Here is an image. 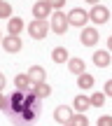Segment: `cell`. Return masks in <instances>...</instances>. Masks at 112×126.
<instances>
[{
	"mask_svg": "<svg viewBox=\"0 0 112 126\" xmlns=\"http://www.w3.org/2000/svg\"><path fill=\"white\" fill-rule=\"evenodd\" d=\"M7 119L14 126H33L42 114V100L35 94H23V91H14L9 96L7 105Z\"/></svg>",
	"mask_w": 112,
	"mask_h": 126,
	"instance_id": "obj_1",
	"label": "cell"
},
{
	"mask_svg": "<svg viewBox=\"0 0 112 126\" xmlns=\"http://www.w3.org/2000/svg\"><path fill=\"white\" fill-rule=\"evenodd\" d=\"M28 35L33 37V40H45L47 37V33L51 31V26H49V21H45V19H33L31 23H28Z\"/></svg>",
	"mask_w": 112,
	"mask_h": 126,
	"instance_id": "obj_2",
	"label": "cell"
},
{
	"mask_svg": "<svg viewBox=\"0 0 112 126\" xmlns=\"http://www.w3.org/2000/svg\"><path fill=\"white\" fill-rule=\"evenodd\" d=\"M49 26H51V31H54L56 35H65L68 28H70V23H68V14H63L61 9H56V12L49 16Z\"/></svg>",
	"mask_w": 112,
	"mask_h": 126,
	"instance_id": "obj_3",
	"label": "cell"
},
{
	"mask_svg": "<svg viewBox=\"0 0 112 126\" xmlns=\"http://www.w3.org/2000/svg\"><path fill=\"white\" fill-rule=\"evenodd\" d=\"M89 19L94 21V26H100V23H108L110 21V9L105 5H94L89 9Z\"/></svg>",
	"mask_w": 112,
	"mask_h": 126,
	"instance_id": "obj_4",
	"label": "cell"
},
{
	"mask_svg": "<svg viewBox=\"0 0 112 126\" xmlns=\"http://www.w3.org/2000/svg\"><path fill=\"white\" fill-rule=\"evenodd\" d=\"M86 21H89V12H84L82 7H72L70 12H68V23H70V26H80V28H84Z\"/></svg>",
	"mask_w": 112,
	"mask_h": 126,
	"instance_id": "obj_5",
	"label": "cell"
},
{
	"mask_svg": "<svg viewBox=\"0 0 112 126\" xmlns=\"http://www.w3.org/2000/svg\"><path fill=\"white\" fill-rule=\"evenodd\" d=\"M80 40H82V45H84V47H94V45H98V40H100L98 28H96V26H84V28H82Z\"/></svg>",
	"mask_w": 112,
	"mask_h": 126,
	"instance_id": "obj_6",
	"label": "cell"
},
{
	"mask_svg": "<svg viewBox=\"0 0 112 126\" xmlns=\"http://www.w3.org/2000/svg\"><path fill=\"white\" fill-rule=\"evenodd\" d=\"M0 45H2V49L7 51V54H19L23 42H21V35H5Z\"/></svg>",
	"mask_w": 112,
	"mask_h": 126,
	"instance_id": "obj_7",
	"label": "cell"
},
{
	"mask_svg": "<svg viewBox=\"0 0 112 126\" xmlns=\"http://www.w3.org/2000/svg\"><path fill=\"white\" fill-rule=\"evenodd\" d=\"M72 117H75V110L70 108V105H58V108L54 110V122L56 124H70Z\"/></svg>",
	"mask_w": 112,
	"mask_h": 126,
	"instance_id": "obj_8",
	"label": "cell"
},
{
	"mask_svg": "<svg viewBox=\"0 0 112 126\" xmlns=\"http://www.w3.org/2000/svg\"><path fill=\"white\" fill-rule=\"evenodd\" d=\"M51 14H54V9L49 7V2L47 0H35V5H33V19H49Z\"/></svg>",
	"mask_w": 112,
	"mask_h": 126,
	"instance_id": "obj_9",
	"label": "cell"
},
{
	"mask_svg": "<svg viewBox=\"0 0 112 126\" xmlns=\"http://www.w3.org/2000/svg\"><path fill=\"white\" fill-rule=\"evenodd\" d=\"M14 84H16V91L31 94V91H33V86H35V82L28 77V72H16V77H14Z\"/></svg>",
	"mask_w": 112,
	"mask_h": 126,
	"instance_id": "obj_10",
	"label": "cell"
},
{
	"mask_svg": "<svg viewBox=\"0 0 112 126\" xmlns=\"http://www.w3.org/2000/svg\"><path fill=\"white\" fill-rule=\"evenodd\" d=\"M23 28H26V23H23L21 16H12V19H7V35H21Z\"/></svg>",
	"mask_w": 112,
	"mask_h": 126,
	"instance_id": "obj_11",
	"label": "cell"
},
{
	"mask_svg": "<svg viewBox=\"0 0 112 126\" xmlns=\"http://www.w3.org/2000/svg\"><path fill=\"white\" fill-rule=\"evenodd\" d=\"M110 51L108 49H96L94 51V65H98V68H108L110 65Z\"/></svg>",
	"mask_w": 112,
	"mask_h": 126,
	"instance_id": "obj_12",
	"label": "cell"
},
{
	"mask_svg": "<svg viewBox=\"0 0 112 126\" xmlns=\"http://www.w3.org/2000/svg\"><path fill=\"white\" fill-rule=\"evenodd\" d=\"M89 108H91V98L89 96H84V94L75 96V100H72V110H75V112H86Z\"/></svg>",
	"mask_w": 112,
	"mask_h": 126,
	"instance_id": "obj_13",
	"label": "cell"
},
{
	"mask_svg": "<svg viewBox=\"0 0 112 126\" xmlns=\"http://www.w3.org/2000/svg\"><path fill=\"white\" fill-rule=\"evenodd\" d=\"M68 70H70L72 75L80 77L82 72H86V63L82 61V59H77V56H72V59H68Z\"/></svg>",
	"mask_w": 112,
	"mask_h": 126,
	"instance_id": "obj_14",
	"label": "cell"
},
{
	"mask_svg": "<svg viewBox=\"0 0 112 126\" xmlns=\"http://www.w3.org/2000/svg\"><path fill=\"white\" fill-rule=\"evenodd\" d=\"M28 77H31L33 82H47V70L42 65H31V70H28Z\"/></svg>",
	"mask_w": 112,
	"mask_h": 126,
	"instance_id": "obj_15",
	"label": "cell"
},
{
	"mask_svg": "<svg viewBox=\"0 0 112 126\" xmlns=\"http://www.w3.org/2000/svg\"><path fill=\"white\" fill-rule=\"evenodd\" d=\"M33 94H35L40 100H45V98H49V96H51V86L47 84V82H37V84L33 86Z\"/></svg>",
	"mask_w": 112,
	"mask_h": 126,
	"instance_id": "obj_16",
	"label": "cell"
},
{
	"mask_svg": "<svg viewBox=\"0 0 112 126\" xmlns=\"http://www.w3.org/2000/svg\"><path fill=\"white\" fill-rule=\"evenodd\" d=\"M94 75H89V72H82L80 77H77V86H80L82 91H89V89H94Z\"/></svg>",
	"mask_w": 112,
	"mask_h": 126,
	"instance_id": "obj_17",
	"label": "cell"
},
{
	"mask_svg": "<svg viewBox=\"0 0 112 126\" xmlns=\"http://www.w3.org/2000/svg\"><path fill=\"white\" fill-rule=\"evenodd\" d=\"M68 59H70V56H68L65 47H54V49H51V61L54 63H68Z\"/></svg>",
	"mask_w": 112,
	"mask_h": 126,
	"instance_id": "obj_18",
	"label": "cell"
},
{
	"mask_svg": "<svg viewBox=\"0 0 112 126\" xmlns=\"http://www.w3.org/2000/svg\"><path fill=\"white\" fill-rule=\"evenodd\" d=\"M89 98H91V108H103V105H105V98H108V96H105L103 91H94Z\"/></svg>",
	"mask_w": 112,
	"mask_h": 126,
	"instance_id": "obj_19",
	"label": "cell"
},
{
	"mask_svg": "<svg viewBox=\"0 0 112 126\" xmlns=\"http://www.w3.org/2000/svg\"><path fill=\"white\" fill-rule=\"evenodd\" d=\"M70 124H75V126H89V117H86L84 112H75V117H72Z\"/></svg>",
	"mask_w": 112,
	"mask_h": 126,
	"instance_id": "obj_20",
	"label": "cell"
},
{
	"mask_svg": "<svg viewBox=\"0 0 112 126\" xmlns=\"http://www.w3.org/2000/svg\"><path fill=\"white\" fill-rule=\"evenodd\" d=\"M0 19H12V5L0 0Z\"/></svg>",
	"mask_w": 112,
	"mask_h": 126,
	"instance_id": "obj_21",
	"label": "cell"
},
{
	"mask_svg": "<svg viewBox=\"0 0 112 126\" xmlns=\"http://www.w3.org/2000/svg\"><path fill=\"white\" fill-rule=\"evenodd\" d=\"M96 126H112V114H103L96 119Z\"/></svg>",
	"mask_w": 112,
	"mask_h": 126,
	"instance_id": "obj_22",
	"label": "cell"
},
{
	"mask_svg": "<svg viewBox=\"0 0 112 126\" xmlns=\"http://www.w3.org/2000/svg\"><path fill=\"white\" fill-rule=\"evenodd\" d=\"M47 2H49V7L54 9V12L61 9V7H65V0H47Z\"/></svg>",
	"mask_w": 112,
	"mask_h": 126,
	"instance_id": "obj_23",
	"label": "cell"
},
{
	"mask_svg": "<svg viewBox=\"0 0 112 126\" xmlns=\"http://www.w3.org/2000/svg\"><path fill=\"white\" fill-rule=\"evenodd\" d=\"M7 105H9V98H5L0 91V112H7Z\"/></svg>",
	"mask_w": 112,
	"mask_h": 126,
	"instance_id": "obj_24",
	"label": "cell"
},
{
	"mask_svg": "<svg viewBox=\"0 0 112 126\" xmlns=\"http://www.w3.org/2000/svg\"><path fill=\"white\" fill-rule=\"evenodd\" d=\"M103 94L112 98V79H108V82H105V89H103Z\"/></svg>",
	"mask_w": 112,
	"mask_h": 126,
	"instance_id": "obj_25",
	"label": "cell"
},
{
	"mask_svg": "<svg viewBox=\"0 0 112 126\" xmlns=\"http://www.w3.org/2000/svg\"><path fill=\"white\" fill-rule=\"evenodd\" d=\"M5 84H7V82H5V75H2V72H0V91L5 89Z\"/></svg>",
	"mask_w": 112,
	"mask_h": 126,
	"instance_id": "obj_26",
	"label": "cell"
},
{
	"mask_svg": "<svg viewBox=\"0 0 112 126\" xmlns=\"http://www.w3.org/2000/svg\"><path fill=\"white\" fill-rule=\"evenodd\" d=\"M86 5H91V7H94V5H100V0H84Z\"/></svg>",
	"mask_w": 112,
	"mask_h": 126,
	"instance_id": "obj_27",
	"label": "cell"
},
{
	"mask_svg": "<svg viewBox=\"0 0 112 126\" xmlns=\"http://www.w3.org/2000/svg\"><path fill=\"white\" fill-rule=\"evenodd\" d=\"M108 51H110V54H112V35L108 37Z\"/></svg>",
	"mask_w": 112,
	"mask_h": 126,
	"instance_id": "obj_28",
	"label": "cell"
},
{
	"mask_svg": "<svg viewBox=\"0 0 112 126\" xmlns=\"http://www.w3.org/2000/svg\"><path fill=\"white\" fill-rule=\"evenodd\" d=\"M2 37H5V35H2V31H0V42H2Z\"/></svg>",
	"mask_w": 112,
	"mask_h": 126,
	"instance_id": "obj_29",
	"label": "cell"
},
{
	"mask_svg": "<svg viewBox=\"0 0 112 126\" xmlns=\"http://www.w3.org/2000/svg\"><path fill=\"white\" fill-rule=\"evenodd\" d=\"M63 126H75V124H63Z\"/></svg>",
	"mask_w": 112,
	"mask_h": 126,
	"instance_id": "obj_30",
	"label": "cell"
}]
</instances>
